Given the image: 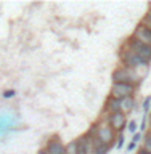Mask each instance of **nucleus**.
<instances>
[{
    "label": "nucleus",
    "instance_id": "obj_19",
    "mask_svg": "<svg viewBox=\"0 0 151 154\" xmlns=\"http://www.w3.org/2000/svg\"><path fill=\"white\" fill-rule=\"evenodd\" d=\"M142 140H143V135H142V132H140V133H135V135H134V138H132V143L135 144V146H137V144H138L140 141H142Z\"/></svg>",
    "mask_w": 151,
    "mask_h": 154
},
{
    "label": "nucleus",
    "instance_id": "obj_15",
    "mask_svg": "<svg viewBox=\"0 0 151 154\" xmlns=\"http://www.w3.org/2000/svg\"><path fill=\"white\" fill-rule=\"evenodd\" d=\"M109 149H111L109 146H105V144H100V143H98L95 154H108V152H109Z\"/></svg>",
    "mask_w": 151,
    "mask_h": 154
},
{
    "label": "nucleus",
    "instance_id": "obj_4",
    "mask_svg": "<svg viewBox=\"0 0 151 154\" xmlns=\"http://www.w3.org/2000/svg\"><path fill=\"white\" fill-rule=\"evenodd\" d=\"M125 45H127V48H130V50H132L143 63H146V64H149V63H151V45L142 43V42H138V40H134L132 37L125 42Z\"/></svg>",
    "mask_w": 151,
    "mask_h": 154
},
{
    "label": "nucleus",
    "instance_id": "obj_11",
    "mask_svg": "<svg viewBox=\"0 0 151 154\" xmlns=\"http://www.w3.org/2000/svg\"><path fill=\"white\" fill-rule=\"evenodd\" d=\"M135 108V98L134 96H129V98L121 100V112L127 116L129 112H132V109Z\"/></svg>",
    "mask_w": 151,
    "mask_h": 154
},
{
    "label": "nucleus",
    "instance_id": "obj_3",
    "mask_svg": "<svg viewBox=\"0 0 151 154\" xmlns=\"http://www.w3.org/2000/svg\"><path fill=\"white\" fill-rule=\"evenodd\" d=\"M119 60H121L122 67H127V69H135V67H138L142 64H146V63H143L132 50H130V48H127L125 43L121 47V50H119Z\"/></svg>",
    "mask_w": 151,
    "mask_h": 154
},
{
    "label": "nucleus",
    "instance_id": "obj_12",
    "mask_svg": "<svg viewBox=\"0 0 151 154\" xmlns=\"http://www.w3.org/2000/svg\"><path fill=\"white\" fill-rule=\"evenodd\" d=\"M66 154H79V143L77 140H72L66 144Z\"/></svg>",
    "mask_w": 151,
    "mask_h": 154
},
{
    "label": "nucleus",
    "instance_id": "obj_23",
    "mask_svg": "<svg viewBox=\"0 0 151 154\" xmlns=\"http://www.w3.org/2000/svg\"><path fill=\"white\" fill-rule=\"evenodd\" d=\"M39 154H47V151H45V148H43V149H40V151H39Z\"/></svg>",
    "mask_w": 151,
    "mask_h": 154
},
{
    "label": "nucleus",
    "instance_id": "obj_2",
    "mask_svg": "<svg viewBox=\"0 0 151 154\" xmlns=\"http://www.w3.org/2000/svg\"><path fill=\"white\" fill-rule=\"evenodd\" d=\"M140 80L137 74H135L134 69H127V67H116L114 72H113V84H130V85H135L137 87L140 84Z\"/></svg>",
    "mask_w": 151,
    "mask_h": 154
},
{
    "label": "nucleus",
    "instance_id": "obj_17",
    "mask_svg": "<svg viewBox=\"0 0 151 154\" xmlns=\"http://www.w3.org/2000/svg\"><path fill=\"white\" fill-rule=\"evenodd\" d=\"M137 128H138V125H137V122H135V120H130V122L127 124V130L130 133H137Z\"/></svg>",
    "mask_w": 151,
    "mask_h": 154
},
{
    "label": "nucleus",
    "instance_id": "obj_18",
    "mask_svg": "<svg viewBox=\"0 0 151 154\" xmlns=\"http://www.w3.org/2000/svg\"><path fill=\"white\" fill-rule=\"evenodd\" d=\"M124 141H125V140H124V135H122V133H119L118 137H116V148L121 149V148L124 146Z\"/></svg>",
    "mask_w": 151,
    "mask_h": 154
},
{
    "label": "nucleus",
    "instance_id": "obj_20",
    "mask_svg": "<svg viewBox=\"0 0 151 154\" xmlns=\"http://www.w3.org/2000/svg\"><path fill=\"white\" fill-rule=\"evenodd\" d=\"M14 96V90H7L3 91V98H13Z\"/></svg>",
    "mask_w": 151,
    "mask_h": 154
},
{
    "label": "nucleus",
    "instance_id": "obj_24",
    "mask_svg": "<svg viewBox=\"0 0 151 154\" xmlns=\"http://www.w3.org/2000/svg\"><path fill=\"white\" fill-rule=\"evenodd\" d=\"M148 10H151V3H149V5H148Z\"/></svg>",
    "mask_w": 151,
    "mask_h": 154
},
{
    "label": "nucleus",
    "instance_id": "obj_14",
    "mask_svg": "<svg viewBox=\"0 0 151 154\" xmlns=\"http://www.w3.org/2000/svg\"><path fill=\"white\" fill-rule=\"evenodd\" d=\"M143 149H146L148 152H151V130L143 137Z\"/></svg>",
    "mask_w": 151,
    "mask_h": 154
},
{
    "label": "nucleus",
    "instance_id": "obj_22",
    "mask_svg": "<svg viewBox=\"0 0 151 154\" xmlns=\"http://www.w3.org/2000/svg\"><path fill=\"white\" fill-rule=\"evenodd\" d=\"M138 154H151V152H148L146 149H143V148H140V151H138Z\"/></svg>",
    "mask_w": 151,
    "mask_h": 154
},
{
    "label": "nucleus",
    "instance_id": "obj_5",
    "mask_svg": "<svg viewBox=\"0 0 151 154\" xmlns=\"http://www.w3.org/2000/svg\"><path fill=\"white\" fill-rule=\"evenodd\" d=\"M137 91V87L130 85V84H113L109 91V96H113L116 100H124L129 96H134Z\"/></svg>",
    "mask_w": 151,
    "mask_h": 154
},
{
    "label": "nucleus",
    "instance_id": "obj_1",
    "mask_svg": "<svg viewBox=\"0 0 151 154\" xmlns=\"http://www.w3.org/2000/svg\"><path fill=\"white\" fill-rule=\"evenodd\" d=\"M96 133H95V140L98 141L100 144H105V146H113L114 141H116V137H118V133L114 132L113 128L108 125V122L105 120H100V122H96Z\"/></svg>",
    "mask_w": 151,
    "mask_h": 154
},
{
    "label": "nucleus",
    "instance_id": "obj_9",
    "mask_svg": "<svg viewBox=\"0 0 151 154\" xmlns=\"http://www.w3.org/2000/svg\"><path fill=\"white\" fill-rule=\"evenodd\" d=\"M132 38L134 40L142 42V43H146V45H151V31L138 24V26L135 27L134 34H132Z\"/></svg>",
    "mask_w": 151,
    "mask_h": 154
},
{
    "label": "nucleus",
    "instance_id": "obj_21",
    "mask_svg": "<svg viewBox=\"0 0 151 154\" xmlns=\"http://www.w3.org/2000/svg\"><path fill=\"white\" fill-rule=\"evenodd\" d=\"M134 149H135V144H134V143H130L129 146H127V151H134Z\"/></svg>",
    "mask_w": 151,
    "mask_h": 154
},
{
    "label": "nucleus",
    "instance_id": "obj_8",
    "mask_svg": "<svg viewBox=\"0 0 151 154\" xmlns=\"http://www.w3.org/2000/svg\"><path fill=\"white\" fill-rule=\"evenodd\" d=\"M45 151L47 154H66V144H63V141L58 137H53L52 140H48Z\"/></svg>",
    "mask_w": 151,
    "mask_h": 154
},
{
    "label": "nucleus",
    "instance_id": "obj_10",
    "mask_svg": "<svg viewBox=\"0 0 151 154\" xmlns=\"http://www.w3.org/2000/svg\"><path fill=\"white\" fill-rule=\"evenodd\" d=\"M105 111L106 114H113V112H121V100H116L113 96H108L105 103Z\"/></svg>",
    "mask_w": 151,
    "mask_h": 154
},
{
    "label": "nucleus",
    "instance_id": "obj_7",
    "mask_svg": "<svg viewBox=\"0 0 151 154\" xmlns=\"http://www.w3.org/2000/svg\"><path fill=\"white\" fill-rule=\"evenodd\" d=\"M77 143H79V154H95L96 146H98V141L89 133L77 138Z\"/></svg>",
    "mask_w": 151,
    "mask_h": 154
},
{
    "label": "nucleus",
    "instance_id": "obj_25",
    "mask_svg": "<svg viewBox=\"0 0 151 154\" xmlns=\"http://www.w3.org/2000/svg\"><path fill=\"white\" fill-rule=\"evenodd\" d=\"M149 122H151V114H149Z\"/></svg>",
    "mask_w": 151,
    "mask_h": 154
},
{
    "label": "nucleus",
    "instance_id": "obj_16",
    "mask_svg": "<svg viewBox=\"0 0 151 154\" xmlns=\"http://www.w3.org/2000/svg\"><path fill=\"white\" fill-rule=\"evenodd\" d=\"M149 108H151V96H146L143 100V111L145 114H149Z\"/></svg>",
    "mask_w": 151,
    "mask_h": 154
},
{
    "label": "nucleus",
    "instance_id": "obj_13",
    "mask_svg": "<svg viewBox=\"0 0 151 154\" xmlns=\"http://www.w3.org/2000/svg\"><path fill=\"white\" fill-rule=\"evenodd\" d=\"M140 26H143V27H146V29H149V31H151V10H148L146 14L143 16L142 23H140Z\"/></svg>",
    "mask_w": 151,
    "mask_h": 154
},
{
    "label": "nucleus",
    "instance_id": "obj_6",
    "mask_svg": "<svg viewBox=\"0 0 151 154\" xmlns=\"http://www.w3.org/2000/svg\"><path fill=\"white\" fill-rule=\"evenodd\" d=\"M106 122L116 133H122L124 128L127 127V116L122 112H113V114H106Z\"/></svg>",
    "mask_w": 151,
    "mask_h": 154
}]
</instances>
